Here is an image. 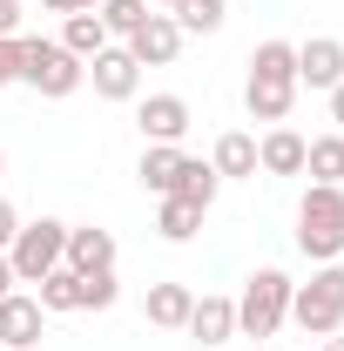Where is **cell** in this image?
Returning <instances> with one entry per match:
<instances>
[{
    "instance_id": "20",
    "label": "cell",
    "mask_w": 344,
    "mask_h": 351,
    "mask_svg": "<svg viewBox=\"0 0 344 351\" xmlns=\"http://www.w3.org/2000/svg\"><path fill=\"white\" fill-rule=\"evenodd\" d=\"M34 298H41V311H82V270H47L41 284H34Z\"/></svg>"
},
{
    "instance_id": "3",
    "label": "cell",
    "mask_w": 344,
    "mask_h": 351,
    "mask_svg": "<svg viewBox=\"0 0 344 351\" xmlns=\"http://www.w3.org/2000/svg\"><path fill=\"white\" fill-rule=\"evenodd\" d=\"M21 82L34 88V95H47V101H68L75 88L88 82V61H75L61 41H47V34H21Z\"/></svg>"
},
{
    "instance_id": "19",
    "label": "cell",
    "mask_w": 344,
    "mask_h": 351,
    "mask_svg": "<svg viewBox=\"0 0 344 351\" xmlns=\"http://www.w3.org/2000/svg\"><path fill=\"white\" fill-rule=\"evenodd\" d=\"M304 176L344 189V135H317V142H304Z\"/></svg>"
},
{
    "instance_id": "28",
    "label": "cell",
    "mask_w": 344,
    "mask_h": 351,
    "mask_svg": "<svg viewBox=\"0 0 344 351\" xmlns=\"http://www.w3.org/2000/svg\"><path fill=\"white\" fill-rule=\"evenodd\" d=\"M47 14H95V7H101V0H41Z\"/></svg>"
},
{
    "instance_id": "11",
    "label": "cell",
    "mask_w": 344,
    "mask_h": 351,
    "mask_svg": "<svg viewBox=\"0 0 344 351\" xmlns=\"http://www.w3.org/2000/svg\"><path fill=\"white\" fill-rule=\"evenodd\" d=\"M68 270H82V277H95V270H115V237L108 230H95V223H68Z\"/></svg>"
},
{
    "instance_id": "29",
    "label": "cell",
    "mask_w": 344,
    "mask_h": 351,
    "mask_svg": "<svg viewBox=\"0 0 344 351\" xmlns=\"http://www.w3.org/2000/svg\"><path fill=\"white\" fill-rule=\"evenodd\" d=\"M14 230H21V217H14V203H0V250L14 243Z\"/></svg>"
},
{
    "instance_id": "25",
    "label": "cell",
    "mask_w": 344,
    "mask_h": 351,
    "mask_svg": "<svg viewBox=\"0 0 344 351\" xmlns=\"http://www.w3.org/2000/svg\"><path fill=\"white\" fill-rule=\"evenodd\" d=\"M122 298V284H115V270H95V277H82V311H108Z\"/></svg>"
},
{
    "instance_id": "15",
    "label": "cell",
    "mask_w": 344,
    "mask_h": 351,
    "mask_svg": "<svg viewBox=\"0 0 344 351\" xmlns=\"http://www.w3.org/2000/svg\"><path fill=\"white\" fill-rule=\"evenodd\" d=\"M189 304H196V291H189V284H149L142 317H149L156 331H182V324H189Z\"/></svg>"
},
{
    "instance_id": "18",
    "label": "cell",
    "mask_w": 344,
    "mask_h": 351,
    "mask_svg": "<svg viewBox=\"0 0 344 351\" xmlns=\"http://www.w3.org/2000/svg\"><path fill=\"white\" fill-rule=\"evenodd\" d=\"M61 47H68L75 61H95V54L108 47V27H101V14H68V21H61Z\"/></svg>"
},
{
    "instance_id": "31",
    "label": "cell",
    "mask_w": 344,
    "mask_h": 351,
    "mask_svg": "<svg viewBox=\"0 0 344 351\" xmlns=\"http://www.w3.org/2000/svg\"><path fill=\"white\" fill-rule=\"evenodd\" d=\"M7 291H21V284H14V263H7V250H0V298H7Z\"/></svg>"
},
{
    "instance_id": "24",
    "label": "cell",
    "mask_w": 344,
    "mask_h": 351,
    "mask_svg": "<svg viewBox=\"0 0 344 351\" xmlns=\"http://www.w3.org/2000/svg\"><path fill=\"white\" fill-rule=\"evenodd\" d=\"M223 21H230L223 0H182V7H175V27H182V34H216Z\"/></svg>"
},
{
    "instance_id": "32",
    "label": "cell",
    "mask_w": 344,
    "mask_h": 351,
    "mask_svg": "<svg viewBox=\"0 0 344 351\" xmlns=\"http://www.w3.org/2000/svg\"><path fill=\"white\" fill-rule=\"evenodd\" d=\"M324 351H344V338H324Z\"/></svg>"
},
{
    "instance_id": "1",
    "label": "cell",
    "mask_w": 344,
    "mask_h": 351,
    "mask_svg": "<svg viewBox=\"0 0 344 351\" xmlns=\"http://www.w3.org/2000/svg\"><path fill=\"white\" fill-rule=\"evenodd\" d=\"M243 108H250V122H270V129L297 108V47L291 41H263L257 54H250Z\"/></svg>"
},
{
    "instance_id": "6",
    "label": "cell",
    "mask_w": 344,
    "mask_h": 351,
    "mask_svg": "<svg viewBox=\"0 0 344 351\" xmlns=\"http://www.w3.org/2000/svg\"><path fill=\"white\" fill-rule=\"evenodd\" d=\"M61 257H68V223H21L14 230V243H7V263H14V284H41L47 270H61Z\"/></svg>"
},
{
    "instance_id": "27",
    "label": "cell",
    "mask_w": 344,
    "mask_h": 351,
    "mask_svg": "<svg viewBox=\"0 0 344 351\" xmlns=\"http://www.w3.org/2000/svg\"><path fill=\"white\" fill-rule=\"evenodd\" d=\"M21 34V0H0V41Z\"/></svg>"
},
{
    "instance_id": "10",
    "label": "cell",
    "mask_w": 344,
    "mask_h": 351,
    "mask_svg": "<svg viewBox=\"0 0 344 351\" xmlns=\"http://www.w3.org/2000/svg\"><path fill=\"white\" fill-rule=\"evenodd\" d=\"M344 82V41H331V34H317V41L297 47V88H331Z\"/></svg>"
},
{
    "instance_id": "34",
    "label": "cell",
    "mask_w": 344,
    "mask_h": 351,
    "mask_svg": "<svg viewBox=\"0 0 344 351\" xmlns=\"http://www.w3.org/2000/svg\"><path fill=\"white\" fill-rule=\"evenodd\" d=\"M0 169H7V156H0Z\"/></svg>"
},
{
    "instance_id": "2",
    "label": "cell",
    "mask_w": 344,
    "mask_h": 351,
    "mask_svg": "<svg viewBox=\"0 0 344 351\" xmlns=\"http://www.w3.org/2000/svg\"><path fill=\"white\" fill-rule=\"evenodd\" d=\"M297 250L310 263H338L344 257V189L310 182L297 203Z\"/></svg>"
},
{
    "instance_id": "8",
    "label": "cell",
    "mask_w": 344,
    "mask_h": 351,
    "mask_svg": "<svg viewBox=\"0 0 344 351\" xmlns=\"http://www.w3.org/2000/svg\"><path fill=\"white\" fill-rule=\"evenodd\" d=\"M41 298L34 291H7L0 298V351H34V338H41Z\"/></svg>"
},
{
    "instance_id": "22",
    "label": "cell",
    "mask_w": 344,
    "mask_h": 351,
    "mask_svg": "<svg viewBox=\"0 0 344 351\" xmlns=\"http://www.w3.org/2000/svg\"><path fill=\"white\" fill-rule=\"evenodd\" d=\"M156 230H162L169 243H189V237L203 230V210H196V203H182V196H162V210H156Z\"/></svg>"
},
{
    "instance_id": "23",
    "label": "cell",
    "mask_w": 344,
    "mask_h": 351,
    "mask_svg": "<svg viewBox=\"0 0 344 351\" xmlns=\"http://www.w3.org/2000/svg\"><path fill=\"white\" fill-rule=\"evenodd\" d=\"M216 189H223V176H216L210 162H196V156H189V169H182V182H175V196H182V203H196V210H210Z\"/></svg>"
},
{
    "instance_id": "30",
    "label": "cell",
    "mask_w": 344,
    "mask_h": 351,
    "mask_svg": "<svg viewBox=\"0 0 344 351\" xmlns=\"http://www.w3.org/2000/svg\"><path fill=\"white\" fill-rule=\"evenodd\" d=\"M331 122H338V135H344V82L331 88Z\"/></svg>"
},
{
    "instance_id": "17",
    "label": "cell",
    "mask_w": 344,
    "mask_h": 351,
    "mask_svg": "<svg viewBox=\"0 0 344 351\" xmlns=\"http://www.w3.org/2000/svg\"><path fill=\"white\" fill-rule=\"evenodd\" d=\"M210 169H216V176H257V135H243V129L216 135V156H210Z\"/></svg>"
},
{
    "instance_id": "5",
    "label": "cell",
    "mask_w": 344,
    "mask_h": 351,
    "mask_svg": "<svg viewBox=\"0 0 344 351\" xmlns=\"http://www.w3.org/2000/svg\"><path fill=\"white\" fill-rule=\"evenodd\" d=\"M291 317H297L310 338H338L344 331V263H324L310 284L291 291Z\"/></svg>"
},
{
    "instance_id": "16",
    "label": "cell",
    "mask_w": 344,
    "mask_h": 351,
    "mask_svg": "<svg viewBox=\"0 0 344 351\" xmlns=\"http://www.w3.org/2000/svg\"><path fill=\"white\" fill-rule=\"evenodd\" d=\"M257 169L263 176H304V135L277 122V129L257 142Z\"/></svg>"
},
{
    "instance_id": "12",
    "label": "cell",
    "mask_w": 344,
    "mask_h": 351,
    "mask_svg": "<svg viewBox=\"0 0 344 351\" xmlns=\"http://www.w3.org/2000/svg\"><path fill=\"white\" fill-rule=\"evenodd\" d=\"M135 122H142L149 142H182V135H189V101H182V95H149V101L135 108Z\"/></svg>"
},
{
    "instance_id": "13",
    "label": "cell",
    "mask_w": 344,
    "mask_h": 351,
    "mask_svg": "<svg viewBox=\"0 0 344 351\" xmlns=\"http://www.w3.org/2000/svg\"><path fill=\"white\" fill-rule=\"evenodd\" d=\"M182 331L203 338V345H230V338H236V298H196Z\"/></svg>"
},
{
    "instance_id": "9",
    "label": "cell",
    "mask_w": 344,
    "mask_h": 351,
    "mask_svg": "<svg viewBox=\"0 0 344 351\" xmlns=\"http://www.w3.org/2000/svg\"><path fill=\"white\" fill-rule=\"evenodd\" d=\"M142 61V68H169L175 54H182V27H175V14H149L142 27H135V41H122Z\"/></svg>"
},
{
    "instance_id": "14",
    "label": "cell",
    "mask_w": 344,
    "mask_h": 351,
    "mask_svg": "<svg viewBox=\"0 0 344 351\" xmlns=\"http://www.w3.org/2000/svg\"><path fill=\"white\" fill-rule=\"evenodd\" d=\"M182 169H189V156H182V142H149L142 149V189H156V196H175V182H182Z\"/></svg>"
},
{
    "instance_id": "4",
    "label": "cell",
    "mask_w": 344,
    "mask_h": 351,
    "mask_svg": "<svg viewBox=\"0 0 344 351\" xmlns=\"http://www.w3.org/2000/svg\"><path fill=\"white\" fill-rule=\"evenodd\" d=\"M291 277L277 263H263L243 277V298H236V338H277V324L291 317Z\"/></svg>"
},
{
    "instance_id": "7",
    "label": "cell",
    "mask_w": 344,
    "mask_h": 351,
    "mask_svg": "<svg viewBox=\"0 0 344 351\" xmlns=\"http://www.w3.org/2000/svg\"><path fill=\"white\" fill-rule=\"evenodd\" d=\"M88 82H95V95L101 101H135V88H142V61H135L129 47H101L95 61H88Z\"/></svg>"
},
{
    "instance_id": "21",
    "label": "cell",
    "mask_w": 344,
    "mask_h": 351,
    "mask_svg": "<svg viewBox=\"0 0 344 351\" xmlns=\"http://www.w3.org/2000/svg\"><path fill=\"white\" fill-rule=\"evenodd\" d=\"M95 14H101V27H108V41H135V27H142V21H149L156 7H149V0H101Z\"/></svg>"
},
{
    "instance_id": "26",
    "label": "cell",
    "mask_w": 344,
    "mask_h": 351,
    "mask_svg": "<svg viewBox=\"0 0 344 351\" xmlns=\"http://www.w3.org/2000/svg\"><path fill=\"white\" fill-rule=\"evenodd\" d=\"M14 41H21V34H14ZM14 41H0V88L21 82V47H14Z\"/></svg>"
},
{
    "instance_id": "33",
    "label": "cell",
    "mask_w": 344,
    "mask_h": 351,
    "mask_svg": "<svg viewBox=\"0 0 344 351\" xmlns=\"http://www.w3.org/2000/svg\"><path fill=\"white\" fill-rule=\"evenodd\" d=\"M156 7H169V14H175V7H182V0H156Z\"/></svg>"
}]
</instances>
